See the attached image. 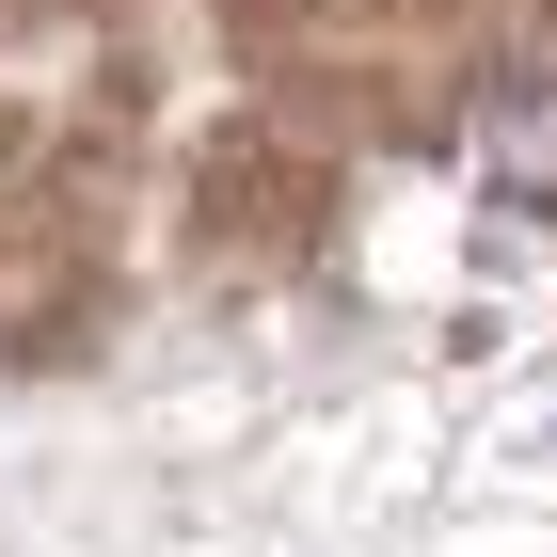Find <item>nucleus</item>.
Here are the masks:
<instances>
[{"mask_svg":"<svg viewBox=\"0 0 557 557\" xmlns=\"http://www.w3.org/2000/svg\"><path fill=\"white\" fill-rule=\"evenodd\" d=\"M478 191L557 208V64H510V81H494V112H478Z\"/></svg>","mask_w":557,"mask_h":557,"instance_id":"f257e3e1","label":"nucleus"}]
</instances>
